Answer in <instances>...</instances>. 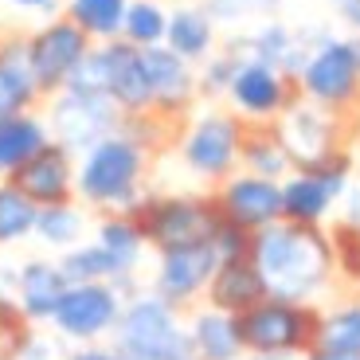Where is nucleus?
Instances as JSON below:
<instances>
[{
	"mask_svg": "<svg viewBox=\"0 0 360 360\" xmlns=\"http://www.w3.org/2000/svg\"><path fill=\"white\" fill-rule=\"evenodd\" d=\"M126 297L114 282H75L67 286L59 309L51 314V333L71 345H98L110 341Z\"/></svg>",
	"mask_w": 360,
	"mask_h": 360,
	"instance_id": "6e6552de",
	"label": "nucleus"
},
{
	"mask_svg": "<svg viewBox=\"0 0 360 360\" xmlns=\"http://www.w3.org/2000/svg\"><path fill=\"white\" fill-rule=\"evenodd\" d=\"M110 98L122 114H145L153 110V90H149V75H145L141 47L126 44V39H110Z\"/></svg>",
	"mask_w": 360,
	"mask_h": 360,
	"instance_id": "6ab92c4d",
	"label": "nucleus"
},
{
	"mask_svg": "<svg viewBox=\"0 0 360 360\" xmlns=\"http://www.w3.org/2000/svg\"><path fill=\"white\" fill-rule=\"evenodd\" d=\"M204 12L212 16L216 27H247V24H262V20H274L282 0H200Z\"/></svg>",
	"mask_w": 360,
	"mask_h": 360,
	"instance_id": "473e14b6",
	"label": "nucleus"
},
{
	"mask_svg": "<svg viewBox=\"0 0 360 360\" xmlns=\"http://www.w3.org/2000/svg\"><path fill=\"white\" fill-rule=\"evenodd\" d=\"M90 47H94L90 36L79 24H71L63 12L51 16L47 24H39L36 32H27L24 36L27 71H32V79H36L44 102L67 86V79L75 75V67L82 63V55H86Z\"/></svg>",
	"mask_w": 360,
	"mask_h": 360,
	"instance_id": "1a4fd4ad",
	"label": "nucleus"
},
{
	"mask_svg": "<svg viewBox=\"0 0 360 360\" xmlns=\"http://www.w3.org/2000/svg\"><path fill=\"white\" fill-rule=\"evenodd\" d=\"M67 274L59 266V259H24L16 266V282H12V294H16L20 309L27 314L32 325H47L51 314L59 309L67 294Z\"/></svg>",
	"mask_w": 360,
	"mask_h": 360,
	"instance_id": "f3484780",
	"label": "nucleus"
},
{
	"mask_svg": "<svg viewBox=\"0 0 360 360\" xmlns=\"http://www.w3.org/2000/svg\"><path fill=\"white\" fill-rule=\"evenodd\" d=\"M63 360H122L114 345H79V349L63 352Z\"/></svg>",
	"mask_w": 360,
	"mask_h": 360,
	"instance_id": "58836bf2",
	"label": "nucleus"
},
{
	"mask_svg": "<svg viewBox=\"0 0 360 360\" xmlns=\"http://www.w3.org/2000/svg\"><path fill=\"white\" fill-rule=\"evenodd\" d=\"M16 360H63V352H59V337L36 333V337H32V345H27Z\"/></svg>",
	"mask_w": 360,
	"mask_h": 360,
	"instance_id": "4c0bfd02",
	"label": "nucleus"
},
{
	"mask_svg": "<svg viewBox=\"0 0 360 360\" xmlns=\"http://www.w3.org/2000/svg\"><path fill=\"white\" fill-rule=\"evenodd\" d=\"M352 286H356V290H360V270H356V282H352Z\"/></svg>",
	"mask_w": 360,
	"mask_h": 360,
	"instance_id": "de8ad7c7",
	"label": "nucleus"
},
{
	"mask_svg": "<svg viewBox=\"0 0 360 360\" xmlns=\"http://www.w3.org/2000/svg\"><path fill=\"white\" fill-rule=\"evenodd\" d=\"M243 117L227 106H207L188 117V126L176 141L180 165L204 184H224L239 172V145H243Z\"/></svg>",
	"mask_w": 360,
	"mask_h": 360,
	"instance_id": "423d86ee",
	"label": "nucleus"
},
{
	"mask_svg": "<svg viewBox=\"0 0 360 360\" xmlns=\"http://www.w3.org/2000/svg\"><path fill=\"white\" fill-rule=\"evenodd\" d=\"M126 8H129V0H63V16L86 32L90 44L122 39Z\"/></svg>",
	"mask_w": 360,
	"mask_h": 360,
	"instance_id": "a878e982",
	"label": "nucleus"
},
{
	"mask_svg": "<svg viewBox=\"0 0 360 360\" xmlns=\"http://www.w3.org/2000/svg\"><path fill=\"white\" fill-rule=\"evenodd\" d=\"M149 161L141 145L129 134H110L98 145H90L86 153H79L75 165V200L90 212H129L134 200L145 192V176H149Z\"/></svg>",
	"mask_w": 360,
	"mask_h": 360,
	"instance_id": "f03ea898",
	"label": "nucleus"
},
{
	"mask_svg": "<svg viewBox=\"0 0 360 360\" xmlns=\"http://www.w3.org/2000/svg\"><path fill=\"white\" fill-rule=\"evenodd\" d=\"M341 219L352 227H360V180H352L341 196Z\"/></svg>",
	"mask_w": 360,
	"mask_h": 360,
	"instance_id": "ea45409f",
	"label": "nucleus"
},
{
	"mask_svg": "<svg viewBox=\"0 0 360 360\" xmlns=\"http://www.w3.org/2000/svg\"><path fill=\"white\" fill-rule=\"evenodd\" d=\"M306 360H360V352H333V349H314Z\"/></svg>",
	"mask_w": 360,
	"mask_h": 360,
	"instance_id": "37998d69",
	"label": "nucleus"
},
{
	"mask_svg": "<svg viewBox=\"0 0 360 360\" xmlns=\"http://www.w3.org/2000/svg\"><path fill=\"white\" fill-rule=\"evenodd\" d=\"M47 141H51L47 117L36 110L0 117V180H8L20 165H27Z\"/></svg>",
	"mask_w": 360,
	"mask_h": 360,
	"instance_id": "4be33fe9",
	"label": "nucleus"
},
{
	"mask_svg": "<svg viewBox=\"0 0 360 360\" xmlns=\"http://www.w3.org/2000/svg\"><path fill=\"white\" fill-rule=\"evenodd\" d=\"M63 90H79V94H106L110 98V51L106 44H94L82 63L75 67V75L67 79Z\"/></svg>",
	"mask_w": 360,
	"mask_h": 360,
	"instance_id": "f704fd0d",
	"label": "nucleus"
},
{
	"mask_svg": "<svg viewBox=\"0 0 360 360\" xmlns=\"http://www.w3.org/2000/svg\"><path fill=\"white\" fill-rule=\"evenodd\" d=\"M297 90L306 102L333 110V114H360V67L349 36L325 32L317 39L297 71Z\"/></svg>",
	"mask_w": 360,
	"mask_h": 360,
	"instance_id": "0eeeda50",
	"label": "nucleus"
},
{
	"mask_svg": "<svg viewBox=\"0 0 360 360\" xmlns=\"http://www.w3.org/2000/svg\"><path fill=\"white\" fill-rule=\"evenodd\" d=\"M188 333L200 360H243V341L231 314H219L212 306H196L188 314Z\"/></svg>",
	"mask_w": 360,
	"mask_h": 360,
	"instance_id": "b1692460",
	"label": "nucleus"
},
{
	"mask_svg": "<svg viewBox=\"0 0 360 360\" xmlns=\"http://www.w3.org/2000/svg\"><path fill=\"white\" fill-rule=\"evenodd\" d=\"M239 71V55L231 47L219 44L216 55H207L204 63L196 67V86H200V102H224L227 90H231V79Z\"/></svg>",
	"mask_w": 360,
	"mask_h": 360,
	"instance_id": "72a5a7b5",
	"label": "nucleus"
},
{
	"mask_svg": "<svg viewBox=\"0 0 360 360\" xmlns=\"http://www.w3.org/2000/svg\"><path fill=\"white\" fill-rule=\"evenodd\" d=\"M141 59H145V75H149V90H153V110L188 122L196 114V102H200L196 67L188 59H180L176 51H169L165 44L145 47Z\"/></svg>",
	"mask_w": 360,
	"mask_h": 360,
	"instance_id": "dca6fc26",
	"label": "nucleus"
},
{
	"mask_svg": "<svg viewBox=\"0 0 360 360\" xmlns=\"http://www.w3.org/2000/svg\"><path fill=\"white\" fill-rule=\"evenodd\" d=\"M297 98H302V90H297L294 75L259 63V59H239V71H235L224 102L243 122H278Z\"/></svg>",
	"mask_w": 360,
	"mask_h": 360,
	"instance_id": "f8f14e48",
	"label": "nucleus"
},
{
	"mask_svg": "<svg viewBox=\"0 0 360 360\" xmlns=\"http://www.w3.org/2000/svg\"><path fill=\"white\" fill-rule=\"evenodd\" d=\"M165 32H169V8L161 0H129L126 24H122V39L134 47H161Z\"/></svg>",
	"mask_w": 360,
	"mask_h": 360,
	"instance_id": "7c9ffc66",
	"label": "nucleus"
},
{
	"mask_svg": "<svg viewBox=\"0 0 360 360\" xmlns=\"http://www.w3.org/2000/svg\"><path fill=\"white\" fill-rule=\"evenodd\" d=\"M349 44H352V55H356V67H360V36H349Z\"/></svg>",
	"mask_w": 360,
	"mask_h": 360,
	"instance_id": "a18cd8bd",
	"label": "nucleus"
},
{
	"mask_svg": "<svg viewBox=\"0 0 360 360\" xmlns=\"http://www.w3.org/2000/svg\"><path fill=\"white\" fill-rule=\"evenodd\" d=\"M12 8H24V12H51V16H59V4L63 0H8Z\"/></svg>",
	"mask_w": 360,
	"mask_h": 360,
	"instance_id": "79ce46f5",
	"label": "nucleus"
},
{
	"mask_svg": "<svg viewBox=\"0 0 360 360\" xmlns=\"http://www.w3.org/2000/svg\"><path fill=\"white\" fill-rule=\"evenodd\" d=\"M110 345L122 360H200L184 314L153 290H141L122 306Z\"/></svg>",
	"mask_w": 360,
	"mask_h": 360,
	"instance_id": "20e7f679",
	"label": "nucleus"
},
{
	"mask_svg": "<svg viewBox=\"0 0 360 360\" xmlns=\"http://www.w3.org/2000/svg\"><path fill=\"white\" fill-rule=\"evenodd\" d=\"M329 4H333V8H341V4H345V0H329Z\"/></svg>",
	"mask_w": 360,
	"mask_h": 360,
	"instance_id": "49530a36",
	"label": "nucleus"
},
{
	"mask_svg": "<svg viewBox=\"0 0 360 360\" xmlns=\"http://www.w3.org/2000/svg\"><path fill=\"white\" fill-rule=\"evenodd\" d=\"M86 231H90V219H86V207L79 200L71 204H55V207H39V219H36V239L51 251H71V247L86 243Z\"/></svg>",
	"mask_w": 360,
	"mask_h": 360,
	"instance_id": "393cba45",
	"label": "nucleus"
},
{
	"mask_svg": "<svg viewBox=\"0 0 360 360\" xmlns=\"http://www.w3.org/2000/svg\"><path fill=\"white\" fill-rule=\"evenodd\" d=\"M36 219H39V207L16 192L8 180H0V247H16L24 239L36 235Z\"/></svg>",
	"mask_w": 360,
	"mask_h": 360,
	"instance_id": "c756f323",
	"label": "nucleus"
},
{
	"mask_svg": "<svg viewBox=\"0 0 360 360\" xmlns=\"http://www.w3.org/2000/svg\"><path fill=\"white\" fill-rule=\"evenodd\" d=\"M212 247H216L219 262H224V259H247V255L255 251V231H247V227L224 219V224H219V231L212 235Z\"/></svg>",
	"mask_w": 360,
	"mask_h": 360,
	"instance_id": "e433bc0d",
	"label": "nucleus"
},
{
	"mask_svg": "<svg viewBox=\"0 0 360 360\" xmlns=\"http://www.w3.org/2000/svg\"><path fill=\"white\" fill-rule=\"evenodd\" d=\"M243 360H306V356H243Z\"/></svg>",
	"mask_w": 360,
	"mask_h": 360,
	"instance_id": "c03bdc74",
	"label": "nucleus"
},
{
	"mask_svg": "<svg viewBox=\"0 0 360 360\" xmlns=\"http://www.w3.org/2000/svg\"><path fill=\"white\" fill-rule=\"evenodd\" d=\"M94 243L106 247V251L122 262L126 274H137L145 251H149L145 239H141V231H137V224L126 216V212H106V216H98V224H94Z\"/></svg>",
	"mask_w": 360,
	"mask_h": 360,
	"instance_id": "bb28decb",
	"label": "nucleus"
},
{
	"mask_svg": "<svg viewBox=\"0 0 360 360\" xmlns=\"http://www.w3.org/2000/svg\"><path fill=\"white\" fill-rule=\"evenodd\" d=\"M239 169L255 172V176H266V180H286L290 172H294V161H290L274 122H247L243 126Z\"/></svg>",
	"mask_w": 360,
	"mask_h": 360,
	"instance_id": "5701e85b",
	"label": "nucleus"
},
{
	"mask_svg": "<svg viewBox=\"0 0 360 360\" xmlns=\"http://www.w3.org/2000/svg\"><path fill=\"white\" fill-rule=\"evenodd\" d=\"M126 216L137 224L145 247L157 255L176 251V247L212 243V235L224 224L216 192H153V188H145Z\"/></svg>",
	"mask_w": 360,
	"mask_h": 360,
	"instance_id": "7ed1b4c3",
	"label": "nucleus"
},
{
	"mask_svg": "<svg viewBox=\"0 0 360 360\" xmlns=\"http://www.w3.org/2000/svg\"><path fill=\"white\" fill-rule=\"evenodd\" d=\"M255 266L266 282L270 297H290V302H317V294L333 286L337 262L333 243L325 227L306 224H278L255 231Z\"/></svg>",
	"mask_w": 360,
	"mask_h": 360,
	"instance_id": "f257e3e1",
	"label": "nucleus"
},
{
	"mask_svg": "<svg viewBox=\"0 0 360 360\" xmlns=\"http://www.w3.org/2000/svg\"><path fill=\"white\" fill-rule=\"evenodd\" d=\"M47 129L51 141L67 145L75 157L86 153L90 145H98L102 137L122 129V110L114 106V98L106 94H79V90H59L47 98Z\"/></svg>",
	"mask_w": 360,
	"mask_h": 360,
	"instance_id": "9d476101",
	"label": "nucleus"
},
{
	"mask_svg": "<svg viewBox=\"0 0 360 360\" xmlns=\"http://www.w3.org/2000/svg\"><path fill=\"white\" fill-rule=\"evenodd\" d=\"M349 122H352V114H333V110L297 98L274 126H278V137L286 145L294 169H309V165L333 157L337 149H352Z\"/></svg>",
	"mask_w": 360,
	"mask_h": 360,
	"instance_id": "9b49d317",
	"label": "nucleus"
},
{
	"mask_svg": "<svg viewBox=\"0 0 360 360\" xmlns=\"http://www.w3.org/2000/svg\"><path fill=\"white\" fill-rule=\"evenodd\" d=\"M39 102H44V94L27 71L24 36H0V117L36 110Z\"/></svg>",
	"mask_w": 360,
	"mask_h": 360,
	"instance_id": "aec40b11",
	"label": "nucleus"
},
{
	"mask_svg": "<svg viewBox=\"0 0 360 360\" xmlns=\"http://www.w3.org/2000/svg\"><path fill=\"white\" fill-rule=\"evenodd\" d=\"M216 266H219V255L212 243L176 247V251L157 255L149 290L184 314V309H196V302H204V290L216 274Z\"/></svg>",
	"mask_w": 360,
	"mask_h": 360,
	"instance_id": "ddd939ff",
	"label": "nucleus"
},
{
	"mask_svg": "<svg viewBox=\"0 0 360 360\" xmlns=\"http://www.w3.org/2000/svg\"><path fill=\"white\" fill-rule=\"evenodd\" d=\"M36 333H39V325L27 321V314L20 309L16 294L0 286V360H16L20 352L32 345Z\"/></svg>",
	"mask_w": 360,
	"mask_h": 360,
	"instance_id": "2f4dec72",
	"label": "nucleus"
},
{
	"mask_svg": "<svg viewBox=\"0 0 360 360\" xmlns=\"http://www.w3.org/2000/svg\"><path fill=\"white\" fill-rule=\"evenodd\" d=\"M317 349L333 352H360V297H341L321 309V337Z\"/></svg>",
	"mask_w": 360,
	"mask_h": 360,
	"instance_id": "c85d7f7f",
	"label": "nucleus"
},
{
	"mask_svg": "<svg viewBox=\"0 0 360 360\" xmlns=\"http://www.w3.org/2000/svg\"><path fill=\"white\" fill-rule=\"evenodd\" d=\"M165 47L176 51L180 59H188L200 67L207 55H216L219 47V27L204 12V4H180L169 12V32H165Z\"/></svg>",
	"mask_w": 360,
	"mask_h": 360,
	"instance_id": "412c9836",
	"label": "nucleus"
},
{
	"mask_svg": "<svg viewBox=\"0 0 360 360\" xmlns=\"http://www.w3.org/2000/svg\"><path fill=\"white\" fill-rule=\"evenodd\" d=\"M337 16L349 27V36H360V0H345L341 8H337Z\"/></svg>",
	"mask_w": 360,
	"mask_h": 360,
	"instance_id": "a19ab883",
	"label": "nucleus"
},
{
	"mask_svg": "<svg viewBox=\"0 0 360 360\" xmlns=\"http://www.w3.org/2000/svg\"><path fill=\"white\" fill-rule=\"evenodd\" d=\"M325 231H329V243H333L337 278H345L352 286V282H356V270H360V227L337 219V224H329Z\"/></svg>",
	"mask_w": 360,
	"mask_h": 360,
	"instance_id": "c9c22d12",
	"label": "nucleus"
},
{
	"mask_svg": "<svg viewBox=\"0 0 360 360\" xmlns=\"http://www.w3.org/2000/svg\"><path fill=\"white\" fill-rule=\"evenodd\" d=\"M247 356H309L321 337V306L262 297L259 306L235 317Z\"/></svg>",
	"mask_w": 360,
	"mask_h": 360,
	"instance_id": "39448f33",
	"label": "nucleus"
},
{
	"mask_svg": "<svg viewBox=\"0 0 360 360\" xmlns=\"http://www.w3.org/2000/svg\"><path fill=\"white\" fill-rule=\"evenodd\" d=\"M75 165L79 157L59 141H47L27 165H20L8 176V184L16 192H24L36 207H55L75 200Z\"/></svg>",
	"mask_w": 360,
	"mask_h": 360,
	"instance_id": "2eb2a0df",
	"label": "nucleus"
},
{
	"mask_svg": "<svg viewBox=\"0 0 360 360\" xmlns=\"http://www.w3.org/2000/svg\"><path fill=\"white\" fill-rule=\"evenodd\" d=\"M59 266H63V274H67L71 286L75 282H117V278H129L126 270H122V262H117L102 243H94V239H86V243L63 251L59 255Z\"/></svg>",
	"mask_w": 360,
	"mask_h": 360,
	"instance_id": "cd10ccee",
	"label": "nucleus"
},
{
	"mask_svg": "<svg viewBox=\"0 0 360 360\" xmlns=\"http://www.w3.org/2000/svg\"><path fill=\"white\" fill-rule=\"evenodd\" d=\"M262 297H270V290H266V282H262L255 259L247 255V259H224L219 262L212 282H207V290H204V306L239 317L251 306H259Z\"/></svg>",
	"mask_w": 360,
	"mask_h": 360,
	"instance_id": "a211bd4d",
	"label": "nucleus"
},
{
	"mask_svg": "<svg viewBox=\"0 0 360 360\" xmlns=\"http://www.w3.org/2000/svg\"><path fill=\"white\" fill-rule=\"evenodd\" d=\"M212 192L219 200L224 219L247 227V231H262V227L282 219V180H266V176L239 169Z\"/></svg>",
	"mask_w": 360,
	"mask_h": 360,
	"instance_id": "4468645a",
	"label": "nucleus"
}]
</instances>
